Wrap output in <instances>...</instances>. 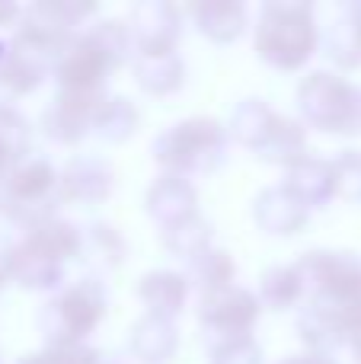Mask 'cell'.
Masks as SVG:
<instances>
[{
    "label": "cell",
    "mask_w": 361,
    "mask_h": 364,
    "mask_svg": "<svg viewBox=\"0 0 361 364\" xmlns=\"http://www.w3.org/2000/svg\"><path fill=\"white\" fill-rule=\"evenodd\" d=\"M211 364H266L262 346L247 336V339H230L211 348Z\"/></svg>",
    "instance_id": "cell-29"
},
{
    "label": "cell",
    "mask_w": 361,
    "mask_h": 364,
    "mask_svg": "<svg viewBox=\"0 0 361 364\" xmlns=\"http://www.w3.org/2000/svg\"><path fill=\"white\" fill-rule=\"evenodd\" d=\"M83 230L68 218H48L23 230L0 256L6 282L26 291H58L64 282V265L80 256Z\"/></svg>",
    "instance_id": "cell-1"
},
{
    "label": "cell",
    "mask_w": 361,
    "mask_h": 364,
    "mask_svg": "<svg viewBox=\"0 0 361 364\" xmlns=\"http://www.w3.org/2000/svg\"><path fill=\"white\" fill-rule=\"evenodd\" d=\"M259 307L269 310H291L304 304V282L294 265H272L259 278Z\"/></svg>",
    "instance_id": "cell-26"
},
{
    "label": "cell",
    "mask_w": 361,
    "mask_h": 364,
    "mask_svg": "<svg viewBox=\"0 0 361 364\" xmlns=\"http://www.w3.org/2000/svg\"><path fill=\"white\" fill-rule=\"evenodd\" d=\"M275 115L279 112H275L262 96H247L243 102H237V109L230 112V122L224 125L227 128V138H234L240 147H247V151L256 154V147L266 141Z\"/></svg>",
    "instance_id": "cell-20"
},
{
    "label": "cell",
    "mask_w": 361,
    "mask_h": 364,
    "mask_svg": "<svg viewBox=\"0 0 361 364\" xmlns=\"http://www.w3.org/2000/svg\"><path fill=\"white\" fill-rule=\"evenodd\" d=\"M259 297L243 284H224V288L205 291L198 297V326L211 348L230 339H247L253 336V326L259 320Z\"/></svg>",
    "instance_id": "cell-8"
},
{
    "label": "cell",
    "mask_w": 361,
    "mask_h": 364,
    "mask_svg": "<svg viewBox=\"0 0 361 364\" xmlns=\"http://www.w3.org/2000/svg\"><path fill=\"white\" fill-rule=\"evenodd\" d=\"M109 93H77V90H58V96L42 112V132L48 141L64 147L80 144L93 134L96 109Z\"/></svg>",
    "instance_id": "cell-9"
},
{
    "label": "cell",
    "mask_w": 361,
    "mask_h": 364,
    "mask_svg": "<svg viewBox=\"0 0 361 364\" xmlns=\"http://www.w3.org/2000/svg\"><path fill=\"white\" fill-rule=\"evenodd\" d=\"M4 284H6V275H4V269H0V291H4Z\"/></svg>",
    "instance_id": "cell-35"
},
{
    "label": "cell",
    "mask_w": 361,
    "mask_h": 364,
    "mask_svg": "<svg viewBox=\"0 0 361 364\" xmlns=\"http://www.w3.org/2000/svg\"><path fill=\"white\" fill-rule=\"evenodd\" d=\"M131 36L122 19H99V23L80 29L55 61L58 90H77V93H106L109 74L131 58Z\"/></svg>",
    "instance_id": "cell-2"
},
{
    "label": "cell",
    "mask_w": 361,
    "mask_h": 364,
    "mask_svg": "<svg viewBox=\"0 0 361 364\" xmlns=\"http://www.w3.org/2000/svg\"><path fill=\"white\" fill-rule=\"evenodd\" d=\"M128 36H131L134 55H157V51H176L183 38V13L170 0H141L128 13Z\"/></svg>",
    "instance_id": "cell-10"
},
{
    "label": "cell",
    "mask_w": 361,
    "mask_h": 364,
    "mask_svg": "<svg viewBox=\"0 0 361 364\" xmlns=\"http://www.w3.org/2000/svg\"><path fill=\"white\" fill-rule=\"evenodd\" d=\"M141 125V112L128 96H106L102 106L96 109V119H93V134L109 144H125Z\"/></svg>",
    "instance_id": "cell-24"
},
{
    "label": "cell",
    "mask_w": 361,
    "mask_h": 364,
    "mask_svg": "<svg viewBox=\"0 0 361 364\" xmlns=\"http://www.w3.org/2000/svg\"><path fill=\"white\" fill-rule=\"evenodd\" d=\"M281 364H339V361H336V358H326V355L307 352V355H294V358H285Z\"/></svg>",
    "instance_id": "cell-32"
},
{
    "label": "cell",
    "mask_w": 361,
    "mask_h": 364,
    "mask_svg": "<svg viewBox=\"0 0 361 364\" xmlns=\"http://www.w3.org/2000/svg\"><path fill=\"white\" fill-rule=\"evenodd\" d=\"M6 48H10V38H4V36H0V61H4V55H6Z\"/></svg>",
    "instance_id": "cell-34"
},
{
    "label": "cell",
    "mask_w": 361,
    "mask_h": 364,
    "mask_svg": "<svg viewBox=\"0 0 361 364\" xmlns=\"http://www.w3.org/2000/svg\"><path fill=\"white\" fill-rule=\"evenodd\" d=\"M96 355V348L90 346H70V348H51L45 346L42 352L26 355L19 364H90Z\"/></svg>",
    "instance_id": "cell-30"
},
{
    "label": "cell",
    "mask_w": 361,
    "mask_h": 364,
    "mask_svg": "<svg viewBox=\"0 0 361 364\" xmlns=\"http://www.w3.org/2000/svg\"><path fill=\"white\" fill-rule=\"evenodd\" d=\"M253 48L269 68L301 70L320 48L313 6L304 0H269L253 26Z\"/></svg>",
    "instance_id": "cell-3"
},
{
    "label": "cell",
    "mask_w": 361,
    "mask_h": 364,
    "mask_svg": "<svg viewBox=\"0 0 361 364\" xmlns=\"http://www.w3.org/2000/svg\"><path fill=\"white\" fill-rule=\"evenodd\" d=\"M253 220L269 237H294L307 227L311 211L279 182V186H266L253 198Z\"/></svg>",
    "instance_id": "cell-13"
},
{
    "label": "cell",
    "mask_w": 361,
    "mask_h": 364,
    "mask_svg": "<svg viewBox=\"0 0 361 364\" xmlns=\"http://www.w3.org/2000/svg\"><path fill=\"white\" fill-rule=\"evenodd\" d=\"M128 348H131L138 364H170L179 352V329L176 320L163 316H138L128 333Z\"/></svg>",
    "instance_id": "cell-14"
},
{
    "label": "cell",
    "mask_w": 361,
    "mask_h": 364,
    "mask_svg": "<svg viewBox=\"0 0 361 364\" xmlns=\"http://www.w3.org/2000/svg\"><path fill=\"white\" fill-rule=\"evenodd\" d=\"M281 186H285L307 211L330 205L333 201V160L307 154V157L294 160L291 166H285Z\"/></svg>",
    "instance_id": "cell-16"
},
{
    "label": "cell",
    "mask_w": 361,
    "mask_h": 364,
    "mask_svg": "<svg viewBox=\"0 0 361 364\" xmlns=\"http://www.w3.org/2000/svg\"><path fill=\"white\" fill-rule=\"evenodd\" d=\"M160 240H163L166 252H173L176 259L189 262V259H195L198 252H205L208 246H215V224H211L202 211H195L192 218L179 220V224L163 227Z\"/></svg>",
    "instance_id": "cell-25"
},
{
    "label": "cell",
    "mask_w": 361,
    "mask_h": 364,
    "mask_svg": "<svg viewBox=\"0 0 361 364\" xmlns=\"http://www.w3.org/2000/svg\"><path fill=\"white\" fill-rule=\"evenodd\" d=\"M32 151V125L16 106L0 102V182Z\"/></svg>",
    "instance_id": "cell-21"
},
{
    "label": "cell",
    "mask_w": 361,
    "mask_h": 364,
    "mask_svg": "<svg viewBox=\"0 0 361 364\" xmlns=\"http://www.w3.org/2000/svg\"><path fill=\"white\" fill-rule=\"evenodd\" d=\"M115 192V170L102 157H70L58 170V195L61 201H77V205H99Z\"/></svg>",
    "instance_id": "cell-11"
},
{
    "label": "cell",
    "mask_w": 361,
    "mask_h": 364,
    "mask_svg": "<svg viewBox=\"0 0 361 364\" xmlns=\"http://www.w3.org/2000/svg\"><path fill=\"white\" fill-rule=\"evenodd\" d=\"M58 205V170L45 157H26L0 182V211L23 230L55 218Z\"/></svg>",
    "instance_id": "cell-7"
},
{
    "label": "cell",
    "mask_w": 361,
    "mask_h": 364,
    "mask_svg": "<svg viewBox=\"0 0 361 364\" xmlns=\"http://www.w3.org/2000/svg\"><path fill=\"white\" fill-rule=\"evenodd\" d=\"M125 252H128L125 237H122L112 224L96 220V224H90L87 230H83L80 256L77 259H83V262H87L90 269H96V272H112V269H119V265L125 262Z\"/></svg>",
    "instance_id": "cell-22"
},
{
    "label": "cell",
    "mask_w": 361,
    "mask_h": 364,
    "mask_svg": "<svg viewBox=\"0 0 361 364\" xmlns=\"http://www.w3.org/2000/svg\"><path fill=\"white\" fill-rule=\"evenodd\" d=\"M106 310L109 294L99 278L61 284L38 310V333L51 348L87 346V336L106 320Z\"/></svg>",
    "instance_id": "cell-5"
},
{
    "label": "cell",
    "mask_w": 361,
    "mask_h": 364,
    "mask_svg": "<svg viewBox=\"0 0 361 364\" xmlns=\"http://www.w3.org/2000/svg\"><path fill=\"white\" fill-rule=\"evenodd\" d=\"M23 16V6L13 4V0H0V26H13Z\"/></svg>",
    "instance_id": "cell-31"
},
{
    "label": "cell",
    "mask_w": 361,
    "mask_h": 364,
    "mask_svg": "<svg viewBox=\"0 0 361 364\" xmlns=\"http://www.w3.org/2000/svg\"><path fill=\"white\" fill-rule=\"evenodd\" d=\"M326 58L343 70H355L361 68V16L355 10V4H349L339 19L330 26L326 32Z\"/></svg>",
    "instance_id": "cell-23"
},
{
    "label": "cell",
    "mask_w": 361,
    "mask_h": 364,
    "mask_svg": "<svg viewBox=\"0 0 361 364\" xmlns=\"http://www.w3.org/2000/svg\"><path fill=\"white\" fill-rule=\"evenodd\" d=\"M301 125L323 134L358 138L361 134V87L333 70H311L298 83Z\"/></svg>",
    "instance_id": "cell-6"
},
{
    "label": "cell",
    "mask_w": 361,
    "mask_h": 364,
    "mask_svg": "<svg viewBox=\"0 0 361 364\" xmlns=\"http://www.w3.org/2000/svg\"><path fill=\"white\" fill-rule=\"evenodd\" d=\"M307 128L291 115H275L272 128H269L266 141L256 147V157L275 166H291L294 160L307 157Z\"/></svg>",
    "instance_id": "cell-19"
},
{
    "label": "cell",
    "mask_w": 361,
    "mask_h": 364,
    "mask_svg": "<svg viewBox=\"0 0 361 364\" xmlns=\"http://www.w3.org/2000/svg\"><path fill=\"white\" fill-rule=\"evenodd\" d=\"M134 80L151 96H170L183 90L185 83V61L179 51H157V55H134L131 61Z\"/></svg>",
    "instance_id": "cell-18"
},
{
    "label": "cell",
    "mask_w": 361,
    "mask_h": 364,
    "mask_svg": "<svg viewBox=\"0 0 361 364\" xmlns=\"http://www.w3.org/2000/svg\"><path fill=\"white\" fill-rule=\"evenodd\" d=\"M189 278L183 272L173 269H153L147 275H141L138 282V297L147 307L151 316H163V320H176L183 314L185 301H189Z\"/></svg>",
    "instance_id": "cell-17"
},
{
    "label": "cell",
    "mask_w": 361,
    "mask_h": 364,
    "mask_svg": "<svg viewBox=\"0 0 361 364\" xmlns=\"http://www.w3.org/2000/svg\"><path fill=\"white\" fill-rule=\"evenodd\" d=\"M90 364H119V361H112V358H106L102 352H96V355H93V361H90Z\"/></svg>",
    "instance_id": "cell-33"
},
{
    "label": "cell",
    "mask_w": 361,
    "mask_h": 364,
    "mask_svg": "<svg viewBox=\"0 0 361 364\" xmlns=\"http://www.w3.org/2000/svg\"><path fill=\"white\" fill-rule=\"evenodd\" d=\"M189 13L195 29L215 45L237 42L249 26V10L240 0H202V4H192Z\"/></svg>",
    "instance_id": "cell-15"
},
{
    "label": "cell",
    "mask_w": 361,
    "mask_h": 364,
    "mask_svg": "<svg viewBox=\"0 0 361 364\" xmlns=\"http://www.w3.org/2000/svg\"><path fill=\"white\" fill-rule=\"evenodd\" d=\"M227 128L211 115H192L176 125H170L166 132H160L151 144L153 164L163 173L173 176H205L215 173L224 164L227 154Z\"/></svg>",
    "instance_id": "cell-4"
},
{
    "label": "cell",
    "mask_w": 361,
    "mask_h": 364,
    "mask_svg": "<svg viewBox=\"0 0 361 364\" xmlns=\"http://www.w3.org/2000/svg\"><path fill=\"white\" fill-rule=\"evenodd\" d=\"M333 198L361 205V154L343 151L333 160Z\"/></svg>",
    "instance_id": "cell-28"
},
{
    "label": "cell",
    "mask_w": 361,
    "mask_h": 364,
    "mask_svg": "<svg viewBox=\"0 0 361 364\" xmlns=\"http://www.w3.org/2000/svg\"><path fill=\"white\" fill-rule=\"evenodd\" d=\"M189 284H195L198 291H215L224 284H234L237 278V262L227 250L221 246H208L205 252H198L195 259H189V272H185Z\"/></svg>",
    "instance_id": "cell-27"
},
{
    "label": "cell",
    "mask_w": 361,
    "mask_h": 364,
    "mask_svg": "<svg viewBox=\"0 0 361 364\" xmlns=\"http://www.w3.org/2000/svg\"><path fill=\"white\" fill-rule=\"evenodd\" d=\"M144 211L153 224H160V230L192 218V214L198 211V192H195V186H192V179L173 176V173H160V176L147 186Z\"/></svg>",
    "instance_id": "cell-12"
}]
</instances>
